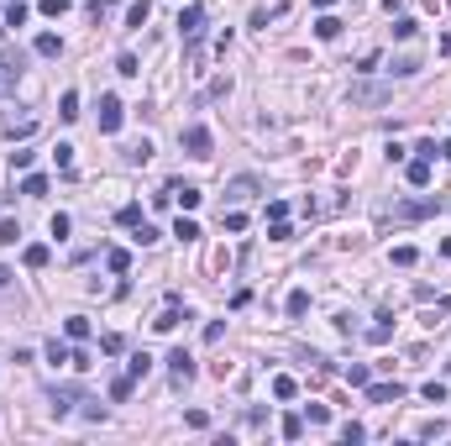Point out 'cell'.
Returning <instances> with one entry per match:
<instances>
[{
	"label": "cell",
	"instance_id": "6da1fadb",
	"mask_svg": "<svg viewBox=\"0 0 451 446\" xmlns=\"http://www.w3.org/2000/svg\"><path fill=\"white\" fill-rule=\"evenodd\" d=\"M346 100H352V106H389V100H393V84H383V79H357L352 90H346Z\"/></svg>",
	"mask_w": 451,
	"mask_h": 446
},
{
	"label": "cell",
	"instance_id": "7a4b0ae2",
	"mask_svg": "<svg viewBox=\"0 0 451 446\" xmlns=\"http://www.w3.org/2000/svg\"><path fill=\"white\" fill-rule=\"evenodd\" d=\"M436 210H446V200H441V195H420V200L399 205V221H425V215H436Z\"/></svg>",
	"mask_w": 451,
	"mask_h": 446
},
{
	"label": "cell",
	"instance_id": "3957f363",
	"mask_svg": "<svg viewBox=\"0 0 451 446\" xmlns=\"http://www.w3.org/2000/svg\"><path fill=\"white\" fill-rule=\"evenodd\" d=\"M79 399H84V388H79V383H58V388L48 394V404H53V415H58V420H63V415H69Z\"/></svg>",
	"mask_w": 451,
	"mask_h": 446
},
{
	"label": "cell",
	"instance_id": "277c9868",
	"mask_svg": "<svg viewBox=\"0 0 451 446\" xmlns=\"http://www.w3.org/2000/svg\"><path fill=\"white\" fill-rule=\"evenodd\" d=\"M184 153L189 158H210V126H200V121L184 126Z\"/></svg>",
	"mask_w": 451,
	"mask_h": 446
},
{
	"label": "cell",
	"instance_id": "5b68a950",
	"mask_svg": "<svg viewBox=\"0 0 451 446\" xmlns=\"http://www.w3.org/2000/svg\"><path fill=\"white\" fill-rule=\"evenodd\" d=\"M121 121H126V110H121V100L116 94H100V131H121Z\"/></svg>",
	"mask_w": 451,
	"mask_h": 446
},
{
	"label": "cell",
	"instance_id": "8992f818",
	"mask_svg": "<svg viewBox=\"0 0 451 446\" xmlns=\"http://www.w3.org/2000/svg\"><path fill=\"white\" fill-rule=\"evenodd\" d=\"M168 373H173V383L184 388V383L194 378V357L184 352V347H173V352H168Z\"/></svg>",
	"mask_w": 451,
	"mask_h": 446
},
{
	"label": "cell",
	"instance_id": "52a82bcc",
	"mask_svg": "<svg viewBox=\"0 0 451 446\" xmlns=\"http://www.w3.org/2000/svg\"><path fill=\"white\" fill-rule=\"evenodd\" d=\"M200 26H205L200 6H184V11H178V32H184V42H189V47H194V37H200Z\"/></svg>",
	"mask_w": 451,
	"mask_h": 446
},
{
	"label": "cell",
	"instance_id": "ba28073f",
	"mask_svg": "<svg viewBox=\"0 0 451 446\" xmlns=\"http://www.w3.org/2000/svg\"><path fill=\"white\" fill-rule=\"evenodd\" d=\"M368 399L373 404H399L404 399V383H368Z\"/></svg>",
	"mask_w": 451,
	"mask_h": 446
},
{
	"label": "cell",
	"instance_id": "9c48e42d",
	"mask_svg": "<svg viewBox=\"0 0 451 446\" xmlns=\"http://www.w3.org/2000/svg\"><path fill=\"white\" fill-rule=\"evenodd\" d=\"M48 258H53V252H48V242H26V252H22V263H26V268H48Z\"/></svg>",
	"mask_w": 451,
	"mask_h": 446
},
{
	"label": "cell",
	"instance_id": "30bf717a",
	"mask_svg": "<svg viewBox=\"0 0 451 446\" xmlns=\"http://www.w3.org/2000/svg\"><path fill=\"white\" fill-rule=\"evenodd\" d=\"M168 189H173V200L184 205V210H200V200H205V195H200L194 184H168Z\"/></svg>",
	"mask_w": 451,
	"mask_h": 446
},
{
	"label": "cell",
	"instance_id": "8fae6325",
	"mask_svg": "<svg viewBox=\"0 0 451 446\" xmlns=\"http://www.w3.org/2000/svg\"><path fill=\"white\" fill-rule=\"evenodd\" d=\"M404 179H409L415 189H425V184H430V158H415V163L404 168Z\"/></svg>",
	"mask_w": 451,
	"mask_h": 446
},
{
	"label": "cell",
	"instance_id": "7c38bea8",
	"mask_svg": "<svg viewBox=\"0 0 451 446\" xmlns=\"http://www.w3.org/2000/svg\"><path fill=\"white\" fill-rule=\"evenodd\" d=\"M252 195H257V179H231V189H226V200H252Z\"/></svg>",
	"mask_w": 451,
	"mask_h": 446
},
{
	"label": "cell",
	"instance_id": "4fadbf2b",
	"mask_svg": "<svg viewBox=\"0 0 451 446\" xmlns=\"http://www.w3.org/2000/svg\"><path fill=\"white\" fill-rule=\"evenodd\" d=\"M37 58H58V53H63V42H58V32H42V37H37Z\"/></svg>",
	"mask_w": 451,
	"mask_h": 446
},
{
	"label": "cell",
	"instance_id": "5bb4252c",
	"mask_svg": "<svg viewBox=\"0 0 451 446\" xmlns=\"http://www.w3.org/2000/svg\"><path fill=\"white\" fill-rule=\"evenodd\" d=\"M346 383H352V388H368V383H373V367H368V363H346Z\"/></svg>",
	"mask_w": 451,
	"mask_h": 446
},
{
	"label": "cell",
	"instance_id": "9a60e30c",
	"mask_svg": "<svg viewBox=\"0 0 451 446\" xmlns=\"http://www.w3.org/2000/svg\"><path fill=\"white\" fill-rule=\"evenodd\" d=\"M173 236H178V242H200V221H194V215H178Z\"/></svg>",
	"mask_w": 451,
	"mask_h": 446
},
{
	"label": "cell",
	"instance_id": "2e32d148",
	"mask_svg": "<svg viewBox=\"0 0 451 446\" xmlns=\"http://www.w3.org/2000/svg\"><path fill=\"white\" fill-rule=\"evenodd\" d=\"M147 16H153V0H131L126 6V26H142Z\"/></svg>",
	"mask_w": 451,
	"mask_h": 446
},
{
	"label": "cell",
	"instance_id": "e0dca14e",
	"mask_svg": "<svg viewBox=\"0 0 451 446\" xmlns=\"http://www.w3.org/2000/svg\"><path fill=\"white\" fill-rule=\"evenodd\" d=\"M22 195L42 200V195H48V174H26V179H22Z\"/></svg>",
	"mask_w": 451,
	"mask_h": 446
},
{
	"label": "cell",
	"instance_id": "ac0fdd59",
	"mask_svg": "<svg viewBox=\"0 0 451 446\" xmlns=\"http://www.w3.org/2000/svg\"><path fill=\"white\" fill-rule=\"evenodd\" d=\"M105 268H110V273H126V268H131V252H126V247H110V252H105Z\"/></svg>",
	"mask_w": 451,
	"mask_h": 446
},
{
	"label": "cell",
	"instance_id": "d6986e66",
	"mask_svg": "<svg viewBox=\"0 0 451 446\" xmlns=\"http://www.w3.org/2000/svg\"><path fill=\"white\" fill-rule=\"evenodd\" d=\"M315 37H321V42H336V37H341V22H336V16H321V22H315Z\"/></svg>",
	"mask_w": 451,
	"mask_h": 446
},
{
	"label": "cell",
	"instance_id": "ffe728a7",
	"mask_svg": "<svg viewBox=\"0 0 451 446\" xmlns=\"http://www.w3.org/2000/svg\"><path fill=\"white\" fill-rule=\"evenodd\" d=\"M63 336H69V341H84V336H90V320H84V315H69V320H63Z\"/></svg>",
	"mask_w": 451,
	"mask_h": 446
},
{
	"label": "cell",
	"instance_id": "44dd1931",
	"mask_svg": "<svg viewBox=\"0 0 451 446\" xmlns=\"http://www.w3.org/2000/svg\"><path fill=\"white\" fill-rule=\"evenodd\" d=\"M126 373H131V378H147V373H153V357H147V352H131Z\"/></svg>",
	"mask_w": 451,
	"mask_h": 446
},
{
	"label": "cell",
	"instance_id": "7402d4cb",
	"mask_svg": "<svg viewBox=\"0 0 451 446\" xmlns=\"http://www.w3.org/2000/svg\"><path fill=\"white\" fill-rule=\"evenodd\" d=\"M294 394H299V383H294L289 373H278V378H273V399H294Z\"/></svg>",
	"mask_w": 451,
	"mask_h": 446
},
{
	"label": "cell",
	"instance_id": "603a6c76",
	"mask_svg": "<svg viewBox=\"0 0 451 446\" xmlns=\"http://www.w3.org/2000/svg\"><path fill=\"white\" fill-rule=\"evenodd\" d=\"M131 388H137V378H131V373H126V378H116V383H110V399L126 404V399H131Z\"/></svg>",
	"mask_w": 451,
	"mask_h": 446
},
{
	"label": "cell",
	"instance_id": "cb8c5ba5",
	"mask_svg": "<svg viewBox=\"0 0 451 446\" xmlns=\"http://www.w3.org/2000/svg\"><path fill=\"white\" fill-rule=\"evenodd\" d=\"M446 431H451L446 420H425V425H420L415 436H420V441H441V436H446Z\"/></svg>",
	"mask_w": 451,
	"mask_h": 446
},
{
	"label": "cell",
	"instance_id": "d4e9b609",
	"mask_svg": "<svg viewBox=\"0 0 451 446\" xmlns=\"http://www.w3.org/2000/svg\"><path fill=\"white\" fill-rule=\"evenodd\" d=\"M415 263H420V252H415L409 242H404V247H393V268H415Z\"/></svg>",
	"mask_w": 451,
	"mask_h": 446
},
{
	"label": "cell",
	"instance_id": "484cf974",
	"mask_svg": "<svg viewBox=\"0 0 451 446\" xmlns=\"http://www.w3.org/2000/svg\"><path fill=\"white\" fill-rule=\"evenodd\" d=\"M389 320H393V315H378V326L368 331V341H373V347H383V341L393 336V326H389Z\"/></svg>",
	"mask_w": 451,
	"mask_h": 446
},
{
	"label": "cell",
	"instance_id": "4316f807",
	"mask_svg": "<svg viewBox=\"0 0 451 446\" xmlns=\"http://www.w3.org/2000/svg\"><path fill=\"white\" fill-rule=\"evenodd\" d=\"M48 363H74V352H69V341H58V336L48 341Z\"/></svg>",
	"mask_w": 451,
	"mask_h": 446
},
{
	"label": "cell",
	"instance_id": "83f0119b",
	"mask_svg": "<svg viewBox=\"0 0 451 446\" xmlns=\"http://www.w3.org/2000/svg\"><path fill=\"white\" fill-rule=\"evenodd\" d=\"M420 394H425L430 404H446V383H441V378H430V383H420Z\"/></svg>",
	"mask_w": 451,
	"mask_h": 446
},
{
	"label": "cell",
	"instance_id": "f1b7e54d",
	"mask_svg": "<svg viewBox=\"0 0 451 446\" xmlns=\"http://www.w3.org/2000/svg\"><path fill=\"white\" fill-rule=\"evenodd\" d=\"M0 22H6V26H26V6H22V0H11V6H6V16H0Z\"/></svg>",
	"mask_w": 451,
	"mask_h": 446
},
{
	"label": "cell",
	"instance_id": "f546056e",
	"mask_svg": "<svg viewBox=\"0 0 451 446\" xmlns=\"http://www.w3.org/2000/svg\"><path fill=\"white\" fill-rule=\"evenodd\" d=\"M278 431H284V441H299V436H305V420H299V415H284Z\"/></svg>",
	"mask_w": 451,
	"mask_h": 446
},
{
	"label": "cell",
	"instance_id": "4dcf8cb0",
	"mask_svg": "<svg viewBox=\"0 0 451 446\" xmlns=\"http://www.w3.org/2000/svg\"><path fill=\"white\" fill-rule=\"evenodd\" d=\"M178 320H184V315H178V305H168V310H163V315H158V320H153V331H173V326H178Z\"/></svg>",
	"mask_w": 451,
	"mask_h": 446
},
{
	"label": "cell",
	"instance_id": "1f68e13d",
	"mask_svg": "<svg viewBox=\"0 0 451 446\" xmlns=\"http://www.w3.org/2000/svg\"><path fill=\"white\" fill-rule=\"evenodd\" d=\"M58 116H63V121H74V116H79V94H74V90L58 100Z\"/></svg>",
	"mask_w": 451,
	"mask_h": 446
},
{
	"label": "cell",
	"instance_id": "d6a6232c",
	"mask_svg": "<svg viewBox=\"0 0 451 446\" xmlns=\"http://www.w3.org/2000/svg\"><path fill=\"white\" fill-rule=\"evenodd\" d=\"M305 310H309V289H294L289 294V315H305Z\"/></svg>",
	"mask_w": 451,
	"mask_h": 446
},
{
	"label": "cell",
	"instance_id": "836d02e7",
	"mask_svg": "<svg viewBox=\"0 0 451 446\" xmlns=\"http://www.w3.org/2000/svg\"><path fill=\"white\" fill-rule=\"evenodd\" d=\"M116 74H126V79H137V74H142V63L131 58V53H121V58H116Z\"/></svg>",
	"mask_w": 451,
	"mask_h": 446
},
{
	"label": "cell",
	"instance_id": "e575fe53",
	"mask_svg": "<svg viewBox=\"0 0 451 446\" xmlns=\"http://www.w3.org/2000/svg\"><path fill=\"white\" fill-rule=\"evenodd\" d=\"M341 441H346V446H357V441H368V431H362L357 420H346V425H341Z\"/></svg>",
	"mask_w": 451,
	"mask_h": 446
},
{
	"label": "cell",
	"instance_id": "d590c367",
	"mask_svg": "<svg viewBox=\"0 0 451 446\" xmlns=\"http://www.w3.org/2000/svg\"><path fill=\"white\" fill-rule=\"evenodd\" d=\"M37 11H42V16H53V22H58V16L69 11V0H37Z\"/></svg>",
	"mask_w": 451,
	"mask_h": 446
},
{
	"label": "cell",
	"instance_id": "8d00e7d4",
	"mask_svg": "<svg viewBox=\"0 0 451 446\" xmlns=\"http://www.w3.org/2000/svg\"><path fill=\"white\" fill-rule=\"evenodd\" d=\"M116 221H121V226H137V221H142V205H121Z\"/></svg>",
	"mask_w": 451,
	"mask_h": 446
},
{
	"label": "cell",
	"instance_id": "74e56055",
	"mask_svg": "<svg viewBox=\"0 0 451 446\" xmlns=\"http://www.w3.org/2000/svg\"><path fill=\"white\" fill-rule=\"evenodd\" d=\"M415 32H420V26L409 22V16H399V22H393V37H399V42H409V37H415Z\"/></svg>",
	"mask_w": 451,
	"mask_h": 446
},
{
	"label": "cell",
	"instance_id": "f35d334b",
	"mask_svg": "<svg viewBox=\"0 0 451 446\" xmlns=\"http://www.w3.org/2000/svg\"><path fill=\"white\" fill-rule=\"evenodd\" d=\"M53 158H58V174H69V168H74V147H69V142H58V153H53Z\"/></svg>",
	"mask_w": 451,
	"mask_h": 446
},
{
	"label": "cell",
	"instance_id": "ab89813d",
	"mask_svg": "<svg viewBox=\"0 0 451 446\" xmlns=\"http://www.w3.org/2000/svg\"><path fill=\"white\" fill-rule=\"evenodd\" d=\"M69 226H74V221H69V215L58 210V215H53V221H48V231H53V236H58V242H63V236H69Z\"/></svg>",
	"mask_w": 451,
	"mask_h": 446
},
{
	"label": "cell",
	"instance_id": "60d3db41",
	"mask_svg": "<svg viewBox=\"0 0 451 446\" xmlns=\"http://www.w3.org/2000/svg\"><path fill=\"white\" fill-rule=\"evenodd\" d=\"M32 163H37V153H26V147H16V153H11V168H22V174H26Z\"/></svg>",
	"mask_w": 451,
	"mask_h": 446
},
{
	"label": "cell",
	"instance_id": "b9f144b4",
	"mask_svg": "<svg viewBox=\"0 0 451 446\" xmlns=\"http://www.w3.org/2000/svg\"><path fill=\"white\" fill-rule=\"evenodd\" d=\"M415 69H420L415 58H393V79H409V74H415Z\"/></svg>",
	"mask_w": 451,
	"mask_h": 446
},
{
	"label": "cell",
	"instance_id": "7bdbcfd3",
	"mask_svg": "<svg viewBox=\"0 0 451 446\" xmlns=\"http://www.w3.org/2000/svg\"><path fill=\"white\" fill-rule=\"evenodd\" d=\"M305 415H309V425H325V420H331V410H325V404H305Z\"/></svg>",
	"mask_w": 451,
	"mask_h": 446
},
{
	"label": "cell",
	"instance_id": "ee69618b",
	"mask_svg": "<svg viewBox=\"0 0 451 446\" xmlns=\"http://www.w3.org/2000/svg\"><path fill=\"white\" fill-rule=\"evenodd\" d=\"M16 236H22V226H16V221H0V242L16 247Z\"/></svg>",
	"mask_w": 451,
	"mask_h": 446
},
{
	"label": "cell",
	"instance_id": "f6af8a7d",
	"mask_svg": "<svg viewBox=\"0 0 451 446\" xmlns=\"http://www.w3.org/2000/svg\"><path fill=\"white\" fill-rule=\"evenodd\" d=\"M137 242H142V247H153V242H158V226H147V221H137Z\"/></svg>",
	"mask_w": 451,
	"mask_h": 446
},
{
	"label": "cell",
	"instance_id": "bcb514c9",
	"mask_svg": "<svg viewBox=\"0 0 451 446\" xmlns=\"http://www.w3.org/2000/svg\"><path fill=\"white\" fill-rule=\"evenodd\" d=\"M226 231H231V236H237V231H247V215H241V210H231V215H226Z\"/></svg>",
	"mask_w": 451,
	"mask_h": 446
},
{
	"label": "cell",
	"instance_id": "7dc6e473",
	"mask_svg": "<svg viewBox=\"0 0 451 446\" xmlns=\"http://www.w3.org/2000/svg\"><path fill=\"white\" fill-rule=\"evenodd\" d=\"M121 347H126V341H121V336H116V331H110V336H100V352H110V357H116V352H121Z\"/></svg>",
	"mask_w": 451,
	"mask_h": 446
},
{
	"label": "cell",
	"instance_id": "c3c4849f",
	"mask_svg": "<svg viewBox=\"0 0 451 446\" xmlns=\"http://www.w3.org/2000/svg\"><path fill=\"white\" fill-rule=\"evenodd\" d=\"M110 11H116V0H90V16H95V22H100V16H110Z\"/></svg>",
	"mask_w": 451,
	"mask_h": 446
},
{
	"label": "cell",
	"instance_id": "681fc988",
	"mask_svg": "<svg viewBox=\"0 0 451 446\" xmlns=\"http://www.w3.org/2000/svg\"><path fill=\"white\" fill-rule=\"evenodd\" d=\"M268 221H289V205L284 200H268Z\"/></svg>",
	"mask_w": 451,
	"mask_h": 446
},
{
	"label": "cell",
	"instance_id": "f907efd6",
	"mask_svg": "<svg viewBox=\"0 0 451 446\" xmlns=\"http://www.w3.org/2000/svg\"><path fill=\"white\" fill-rule=\"evenodd\" d=\"M289 236H294V231H289V221H273V231H268V242H289Z\"/></svg>",
	"mask_w": 451,
	"mask_h": 446
},
{
	"label": "cell",
	"instance_id": "816d5d0a",
	"mask_svg": "<svg viewBox=\"0 0 451 446\" xmlns=\"http://www.w3.org/2000/svg\"><path fill=\"white\" fill-rule=\"evenodd\" d=\"M436 153H441V158H446V163H451V137H446V142H441V147H436Z\"/></svg>",
	"mask_w": 451,
	"mask_h": 446
},
{
	"label": "cell",
	"instance_id": "f5cc1de1",
	"mask_svg": "<svg viewBox=\"0 0 451 446\" xmlns=\"http://www.w3.org/2000/svg\"><path fill=\"white\" fill-rule=\"evenodd\" d=\"M6 283H11V268H0V289H6Z\"/></svg>",
	"mask_w": 451,
	"mask_h": 446
},
{
	"label": "cell",
	"instance_id": "db71d44e",
	"mask_svg": "<svg viewBox=\"0 0 451 446\" xmlns=\"http://www.w3.org/2000/svg\"><path fill=\"white\" fill-rule=\"evenodd\" d=\"M315 6H321V11H331V6H336V0H315Z\"/></svg>",
	"mask_w": 451,
	"mask_h": 446
},
{
	"label": "cell",
	"instance_id": "11a10c76",
	"mask_svg": "<svg viewBox=\"0 0 451 446\" xmlns=\"http://www.w3.org/2000/svg\"><path fill=\"white\" fill-rule=\"evenodd\" d=\"M0 37H6V22H0Z\"/></svg>",
	"mask_w": 451,
	"mask_h": 446
},
{
	"label": "cell",
	"instance_id": "9f6ffc18",
	"mask_svg": "<svg viewBox=\"0 0 451 446\" xmlns=\"http://www.w3.org/2000/svg\"><path fill=\"white\" fill-rule=\"evenodd\" d=\"M446 373H451V363H446Z\"/></svg>",
	"mask_w": 451,
	"mask_h": 446
}]
</instances>
